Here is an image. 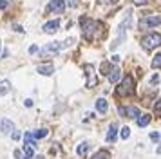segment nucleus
<instances>
[{
	"label": "nucleus",
	"instance_id": "nucleus-1",
	"mask_svg": "<svg viewBox=\"0 0 161 159\" xmlns=\"http://www.w3.org/2000/svg\"><path fill=\"white\" fill-rule=\"evenodd\" d=\"M80 24H81V33H83V36H85V40H94V35L100 31V29H103V25L100 24V22L96 20H91V18H83L81 16L80 18Z\"/></svg>",
	"mask_w": 161,
	"mask_h": 159
},
{
	"label": "nucleus",
	"instance_id": "nucleus-2",
	"mask_svg": "<svg viewBox=\"0 0 161 159\" xmlns=\"http://www.w3.org/2000/svg\"><path fill=\"white\" fill-rule=\"evenodd\" d=\"M132 94H134V78H132L130 74H127L121 80V83L116 87V96L125 98V96H132Z\"/></svg>",
	"mask_w": 161,
	"mask_h": 159
},
{
	"label": "nucleus",
	"instance_id": "nucleus-3",
	"mask_svg": "<svg viewBox=\"0 0 161 159\" xmlns=\"http://www.w3.org/2000/svg\"><path fill=\"white\" fill-rule=\"evenodd\" d=\"M141 45H143L145 51H152V49H156V47H159L161 45V35L150 33V35L143 36V38H141Z\"/></svg>",
	"mask_w": 161,
	"mask_h": 159
},
{
	"label": "nucleus",
	"instance_id": "nucleus-4",
	"mask_svg": "<svg viewBox=\"0 0 161 159\" xmlns=\"http://www.w3.org/2000/svg\"><path fill=\"white\" fill-rule=\"evenodd\" d=\"M60 49H62V43H60V42L45 43L44 47L40 49V56H42V58H49L51 54H56V52H58Z\"/></svg>",
	"mask_w": 161,
	"mask_h": 159
},
{
	"label": "nucleus",
	"instance_id": "nucleus-5",
	"mask_svg": "<svg viewBox=\"0 0 161 159\" xmlns=\"http://www.w3.org/2000/svg\"><path fill=\"white\" fill-rule=\"evenodd\" d=\"M64 9H65V4H64V0H51L49 2V6H47V13L49 14H62L64 13Z\"/></svg>",
	"mask_w": 161,
	"mask_h": 159
},
{
	"label": "nucleus",
	"instance_id": "nucleus-6",
	"mask_svg": "<svg viewBox=\"0 0 161 159\" xmlns=\"http://www.w3.org/2000/svg\"><path fill=\"white\" fill-rule=\"evenodd\" d=\"M159 24H161V14H150V16H145L139 22V25H143V27H156Z\"/></svg>",
	"mask_w": 161,
	"mask_h": 159
},
{
	"label": "nucleus",
	"instance_id": "nucleus-7",
	"mask_svg": "<svg viewBox=\"0 0 161 159\" xmlns=\"http://www.w3.org/2000/svg\"><path fill=\"white\" fill-rule=\"evenodd\" d=\"M118 112H119V116H123V118H130V119H136L139 116V110L136 107H118Z\"/></svg>",
	"mask_w": 161,
	"mask_h": 159
},
{
	"label": "nucleus",
	"instance_id": "nucleus-8",
	"mask_svg": "<svg viewBox=\"0 0 161 159\" xmlns=\"http://www.w3.org/2000/svg\"><path fill=\"white\" fill-rule=\"evenodd\" d=\"M36 71L42 74V76H51L53 72H54V65L53 63H40L36 67Z\"/></svg>",
	"mask_w": 161,
	"mask_h": 159
},
{
	"label": "nucleus",
	"instance_id": "nucleus-9",
	"mask_svg": "<svg viewBox=\"0 0 161 159\" xmlns=\"http://www.w3.org/2000/svg\"><path fill=\"white\" fill-rule=\"evenodd\" d=\"M56 31H60V20H51L44 25V33H47V35H53Z\"/></svg>",
	"mask_w": 161,
	"mask_h": 159
},
{
	"label": "nucleus",
	"instance_id": "nucleus-10",
	"mask_svg": "<svg viewBox=\"0 0 161 159\" xmlns=\"http://www.w3.org/2000/svg\"><path fill=\"white\" fill-rule=\"evenodd\" d=\"M83 69L87 71V78H89V81H87V87H94L96 83H98V80L94 78V67H92V65L89 63V65H85Z\"/></svg>",
	"mask_w": 161,
	"mask_h": 159
},
{
	"label": "nucleus",
	"instance_id": "nucleus-11",
	"mask_svg": "<svg viewBox=\"0 0 161 159\" xmlns=\"http://www.w3.org/2000/svg\"><path fill=\"white\" fill-rule=\"evenodd\" d=\"M13 130H15V125H13L11 119H2L0 121V132L2 134H11Z\"/></svg>",
	"mask_w": 161,
	"mask_h": 159
},
{
	"label": "nucleus",
	"instance_id": "nucleus-12",
	"mask_svg": "<svg viewBox=\"0 0 161 159\" xmlns=\"http://www.w3.org/2000/svg\"><path fill=\"white\" fill-rule=\"evenodd\" d=\"M118 137V125L116 123H112L109 127V132H107V143H114Z\"/></svg>",
	"mask_w": 161,
	"mask_h": 159
},
{
	"label": "nucleus",
	"instance_id": "nucleus-13",
	"mask_svg": "<svg viewBox=\"0 0 161 159\" xmlns=\"http://www.w3.org/2000/svg\"><path fill=\"white\" fill-rule=\"evenodd\" d=\"M24 143L27 145V146H31L33 150L38 146V145H36V139L33 137V134H31V132H25V134H24Z\"/></svg>",
	"mask_w": 161,
	"mask_h": 159
},
{
	"label": "nucleus",
	"instance_id": "nucleus-14",
	"mask_svg": "<svg viewBox=\"0 0 161 159\" xmlns=\"http://www.w3.org/2000/svg\"><path fill=\"white\" fill-rule=\"evenodd\" d=\"M107 76H109V81H110V83H116L118 80L121 78V71H119L118 67H114V69H110V72L107 74Z\"/></svg>",
	"mask_w": 161,
	"mask_h": 159
},
{
	"label": "nucleus",
	"instance_id": "nucleus-15",
	"mask_svg": "<svg viewBox=\"0 0 161 159\" xmlns=\"http://www.w3.org/2000/svg\"><path fill=\"white\" fill-rule=\"evenodd\" d=\"M107 108H109V103H107V101L103 100V98L96 100V110H98V112L105 114V112H107Z\"/></svg>",
	"mask_w": 161,
	"mask_h": 159
},
{
	"label": "nucleus",
	"instance_id": "nucleus-16",
	"mask_svg": "<svg viewBox=\"0 0 161 159\" xmlns=\"http://www.w3.org/2000/svg\"><path fill=\"white\" fill-rule=\"evenodd\" d=\"M150 119H152V116L143 114V116H138V118H136V123H138V127H147V125L150 123Z\"/></svg>",
	"mask_w": 161,
	"mask_h": 159
},
{
	"label": "nucleus",
	"instance_id": "nucleus-17",
	"mask_svg": "<svg viewBox=\"0 0 161 159\" xmlns=\"http://www.w3.org/2000/svg\"><path fill=\"white\" fill-rule=\"evenodd\" d=\"M9 90H11V83H9L8 80H2V81H0V96L8 94Z\"/></svg>",
	"mask_w": 161,
	"mask_h": 159
},
{
	"label": "nucleus",
	"instance_id": "nucleus-18",
	"mask_svg": "<svg viewBox=\"0 0 161 159\" xmlns=\"http://www.w3.org/2000/svg\"><path fill=\"white\" fill-rule=\"evenodd\" d=\"M87 152H89V143H80V145H78V148H76V154H78L80 157H83Z\"/></svg>",
	"mask_w": 161,
	"mask_h": 159
},
{
	"label": "nucleus",
	"instance_id": "nucleus-19",
	"mask_svg": "<svg viewBox=\"0 0 161 159\" xmlns=\"http://www.w3.org/2000/svg\"><path fill=\"white\" fill-rule=\"evenodd\" d=\"M91 159H110V154L107 150H98Z\"/></svg>",
	"mask_w": 161,
	"mask_h": 159
},
{
	"label": "nucleus",
	"instance_id": "nucleus-20",
	"mask_svg": "<svg viewBox=\"0 0 161 159\" xmlns=\"http://www.w3.org/2000/svg\"><path fill=\"white\" fill-rule=\"evenodd\" d=\"M47 134H49V132H47V130H45V129H38L36 132L33 134V137H35V139H42V137H45V136H47Z\"/></svg>",
	"mask_w": 161,
	"mask_h": 159
},
{
	"label": "nucleus",
	"instance_id": "nucleus-21",
	"mask_svg": "<svg viewBox=\"0 0 161 159\" xmlns=\"http://www.w3.org/2000/svg\"><path fill=\"white\" fill-rule=\"evenodd\" d=\"M152 67L154 69H161V52H158L156 58L152 60Z\"/></svg>",
	"mask_w": 161,
	"mask_h": 159
},
{
	"label": "nucleus",
	"instance_id": "nucleus-22",
	"mask_svg": "<svg viewBox=\"0 0 161 159\" xmlns=\"http://www.w3.org/2000/svg\"><path fill=\"white\" fill-rule=\"evenodd\" d=\"M121 137H123V139H129V137H130V129H129V127H123V129H121Z\"/></svg>",
	"mask_w": 161,
	"mask_h": 159
},
{
	"label": "nucleus",
	"instance_id": "nucleus-23",
	"mask_svg": "<svg viewBox=\"0 0 161 159\" xmlns=\"http://www.w3.org/2000/svg\"><path fill=\"white\" fill-rule=\"evenodd\" d=\"M100 71H102V74H109V72H110V65L109 63H102Z\"/></svg>",
	"mask_w": 161,
	"mask_h": 159
},
{
	"label": "nucleus",
	"instance_id": "nucleus-24",
	"mask_svg": "<svg viewBox=\"0 0 161 159\" xmlns=\"http://www.w3.org/2000/svg\"><path fill=\"white\" fill-rule=\"evenodd\" d=\"M150 139H152V141H156V143H158V141H159V139H161V134H159V132H150Z\"/></svg>",
	"mask_w": 161,
	"mask_h": 159
},
{
	"label": "nucleus",
	"instance_id": "nucleus-25",
	"mask_svg": "<svg viewBox=\"0 0 161 159\" xmlns=\"http://www.w3.org/2000/svg\"><path fill=\"white\" fill-rule=\"evenodd\" d=\"M24 156H33V148L31 146H27V145H24Z\"/></svg>",
	"mask_w": 161,
	"mask_h": 159
},
{
	"label": "nucleus",
	"instance_id": "nucleus-26",
	"mask_svg": "<svg viewBox=\"0 0 161 159\" xmlns=\"http://www.w3.org/2000/svg\"><path fill=\"white\" fill-rule=\"evenodd\" d=\"M150 83H152V85H158V83H159V74H154L152 80H150Z\"/></svg>",
	"mask_w": 161,
	"mask_h": 159
},
{
	"label": "nucleus",
	"instance_id": "nucleus-27",
	"mask_svg": "<svg viewBox=\"0 0 161 159\" xmlns=\"http://www.w3.org/2000/svg\"><path fill=\"white\" fill-rule=\"evenodd\" d=\"M8 7H9L8 0H0V9H8Z\"/></svg>",
	"mask_w": 161,
	"mask_h": 159
},
{
	"label": "nucleus",
	"instance_id": "nucleus-28",
	"mask_svg": "<svg viewBox=\"0 0 161 159\" xmlns=\"http://www.w3.org/2000/svg\"><path fill=\"white\" fill-rule=\"evenodd\" d=\"M154 110H156V112H161V100L154 103Z\"/></svg>",
	"mask_w": 161,
	"mask_h": 159
},
{
	"label": "nucleus",
	"instance_id": "nucleus-29",
	"mask_svg": "<svg viewBox=\"0 0 161 159\" xmlns=\"http://www.w3.org/2000/svg\"><path fill=\"white\" fill-rule=\"evenodd\" d=\"M38 52V45H31L29 47V54H36Z\"/></svg>",
	"mask_w": 161,
	"mask_h": 159
},
{
	"label": "nucleus",
	"instance_id": "nucleus-30",
	"mask_svg": "<svg viewBox=\"0 0 161 159\" xmlns=\"http://www.w3.org/2000/svg\"><path fill=\"white\" fill-rule=\"evenodd\" d=\"M132 2H134L136 6H145V4L148 2V0H132Z\"/></svg>",
	"mask_w": 161,
	"mask_h": 159
},
{
	"label": "nucleus",
	"instance_id": "nucleus-31",
	"mask_svg": "<svg viewBox=\"0 0 161 159\" xmlns=\"http://www.w3.org/2000/svg\"><path fill=\"white\" fill-rule=\"evenodd\" d=\"M110 62H119V56H118V54H114V56L110 58Z\"/></svg>",
	"mask_w": 161,
	"mask_h": 159
},
{
	"label": "nucleus",
	"instance_id": "nucleus-32",
	"mask_svg": "<svg viewBox=\"0 0 161 159\" xmlns=\"http://www.w3.org/2000/svg\"><path fill=\"white\" fill-rule=\"evenodd\" d=\"M25 107H33V100H25Z\"/></svg>",
	"mask_w": 161,
	"mask_h": 159
},
{
	"label": "nucleus",
	"instance_id": "nucleus-33",
	"mask_svg": "<svg viewBox=\"0 0 161 159\" xmlns=\"http://www.w3.org/2000/svg\"><path fill=\"white\" fill-rule=\"evenodd\" d=\"M13 139H20V132H13Z\"/></svg>",
	"mask_w": 161,
	"mask_h": 159
},
{
	"label": "nucleus",
	"instance_id": "nucleus-34",
	"mask_svg": "<svg viewBox=\"0 0 161 159\" xmlns=\"http://www.w3.org/2000/svg\"><path fill=\"white\" fill-rule=\"evenodd\" d=\"M156 152H158V154H161V145L158 146V148H156Z\"/></svg>",
	"mask_w": 161,
	"mask_h": 159
},
{
	"label": "nucleus",
	"instance_id": "nucleus-35",
	"mask_svg": "<svg viewBox=\"0 0 161 159\" xmlns=\"http://www.w3.org/2000/svg\"><path fill=\"white\" fill-rule=\"evenodd\" d=\"M20 159H31V157H29V156H22Z\"/></svg>",
	"mask_w": 161,
	"mask_h": 159
},
{
	"label": "nucleus",
	"instance_id": "nucleus-36",
	"mask_svg": "<svg viewBox=\"0 0 161 159\" xmlns=\"http://www.w3.org/2000/svg\"><path fill=\"white\" fill-rule=\"evenodd\" d=\"M35 159H44V157H42V156H36V157H35Z\"/></svg>",
	"mask_w": 161,
	"mask_h": 159
}]
</instances>
